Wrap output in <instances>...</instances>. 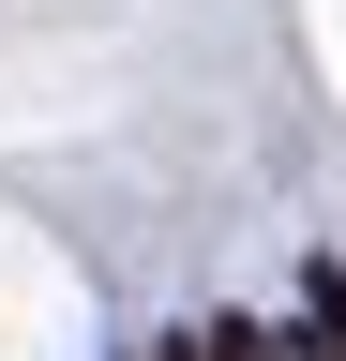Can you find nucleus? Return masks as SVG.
<instances>
[{
  "mask_svg": "<svg viewBox=\"0 0 346 361\" xmlns=\"http://www.w3.org/2000/svg\"><path fill=\"white\" fill-rule=\"evenodd\" d=\"M301 361H346V271L301 286Z\"/></svg>",
  "mask_w": 346,
  "mask_h": 361,
  "instance_id": "obj_1",
  "label": "nucleus"
},
{
  "mask_svg": "<svg viewBox=\"0 0 346 361\" xmlns=\"http://www.w3.org/2000/svg\"><path fill=\"white\" fill-rule=\"evenodd\" d=\"M151 361H196V346H151Z\"/></svg>",
  "mask_w": 346,
  "mask_h": 361,
  "instance_id": "obj_2",
  "label": "nucleus"
}]
</instances>
